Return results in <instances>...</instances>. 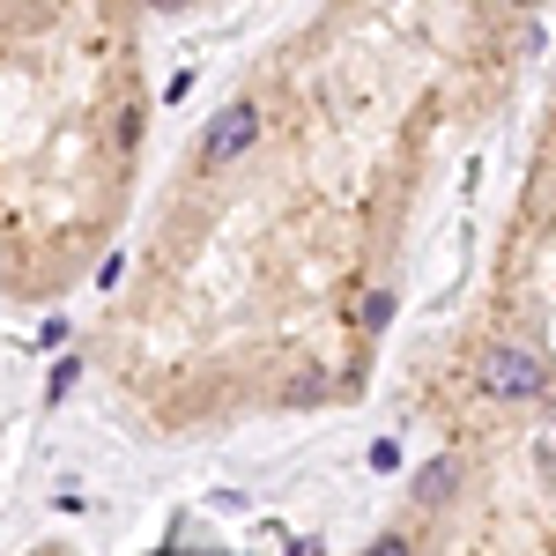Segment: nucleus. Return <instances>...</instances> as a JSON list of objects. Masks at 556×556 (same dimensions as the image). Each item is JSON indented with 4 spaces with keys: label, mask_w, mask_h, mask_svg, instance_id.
<instances>
[{
    "label": "nucleus",
    "mask_w": 556,
    "mask_h": 556,
    "mask_svg": "<svg viewBox=\"0 0 556 556\" xmlns=\"http://www.w3.org/2000/svg\"><path fill=\"white\" fill-rule=\"evenodd\" d=\"M424 445L356 556H556V416L497 393H408Z\"/></svg>",
    "instance_id": "obj_3"
},
{
    "label": "nucleus",
    "mask_w": 556,
    "mask_h": 556,
    "mask_svg": "<svg viewBox=\"0 0 556 556\" xmlns=\"http://www.w3.org/2000/svg\"><path fill=\"white\" fill-rule=\"evenodd\" d=\"M408 393H497L556 416V67L527 112L519 172L468 298L430 334Z\"/></svg>",
    "instance_id": "obj_4"
},
{
    "label": "nucleus",
    "mask_w": 556,
    "mask_h": 556,
    "mask_svg": "<svg viewBox=\"0 0 556 556\" xmlns=\"http://www.w3.org/2000/svg\"><path fill=\"white\" fill-rule=\"evenodd\" d=\"M549 0H304L223 83L83 327L141 445L349 416L445 178L513 119Z\"/></svg>",
    "instance_id": "obj_1"
},
{
    "label": "nucleus",
    "mask_w": 556,
    "mask_h": 556,
    "mask_svg": "<svg viewBox=\"0 0 556 556\" xmlns=\"http://www.w3.org/2000/svg\"><path fill=\"white\" fill-rule=\"evenodd\" d=\"M15 556H89V549H75V542H60V534H45V542H30V549H15Z\"/></svg>",
    "instance_id": "obj_6"
},
{
    "label": "nucleus",
    "mask_w": 556,
    "mask_h": 556,
    "mask_svg": "<svg viewBox=\"0 0 556 556\" xmlns=\"http://www.w3.org/2000/svg\"><path fill=\"white\" fill-rule=\"evenodd\" d=\"M201 8H223V0H156V15L178 23V15H201Z\"/></svg>",
    "instance_id": "obj_5"
},
{
    "label": "nucleus",
    "mask_w": 556,
    "mask_h": 556,
    "mask_svg": "<svg viewBox=\"0 0 556 556\" xmlns=\"http://www.w3.org/2000/svg\"><path fill=\"white\" fill-rule=\"evenodd\" d=\"M156 0H0V304L52 312L127 253Z\"/></svg>",
    "instance_id": "obj_2"
}]
</instances>
